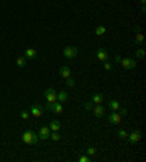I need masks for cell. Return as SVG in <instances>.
<instances>
[{"mask_svg":"<svg viewBox=\"0 0 146 162\" xmlns=\"http://www.w3.org/2000/svg\"><path fill=\"white\" fill-rule=\"evenodd\" d=\"M86 153H88V156H94V155H96V149L95 147H88Z\"/></svg>","mask_w":146,"mask_h":162,"instance_id":"cell-25","label":"cell"},{"mask_svg":"<svg viewBox=\"0 0 146 162\" xmlns=\"http://www.w3.org/2000/svg\"><path fill=\"white\" fill-rule=\"evenodd\" d=\"M31 114H32V117H41V115H43V108H41V105L32 104V105H31Z\"/></svg>","mask_w":146,"mask_h":162,"instance_id":"cell-11","label":"cell"},{"mask_svg":"<svg viewBox=\"0 0 146 162\" xmlns=\"http://www.w3.org/2000/svg\"><path fill=\"white\" fill-rule=\"evenodd\" d=\"M59 73H60V76H61V78H64V79L70 78V69H69L67 66H63V67H60Z\"/></svg>","mask_w":146,"mask_h":162,"instance_id":"cell-12","label":"cell"},{"mask_svg":"<svg viewBox=\"0 0 146 162\" xmlns=\"http://www.w3.org/2000/svg\"><path fill=\"white\" fill-rule=\"evenodd\" d=\"M50 133H51L50 127L43 126V127L40 128V131H38V139H40V140H47V139L50 137Z\"/></svg>","mask_w":146,"mask_h":162,"instance_id":"cell-7","label":"cell"},{"mask_svg":"<svg viewBox=\"0 0 146 162\" xmlns=\"http://www.w3.org/2000/svg\"><path fill=\"white\" fill-rule=\"evenodd\" d=\"M21 117H22L24 120H28V118H29V112H28V111H21Z\"/></svg>","mask_w":146,"mask_h":162,"instance_id":"cell-27","label":"cell"},{"mask_svg":"<svg viewBox=\"0 0 146 162\" xmlns=\"http://www.w3.org/2000/svg\"><path fill=\"white\" fill-rule=\"evenodd\" d=\"M120 64H121L124 69H134V67H136V60H134V59L126 57V59H121Z\"/></svg>","mask_w":146,"mask_h":162,"instance_id":"cell-6","label":"cell"},{"mask_svg":"<svg viewBox=\"0 0 146 162\" xmlns=\"http://www.w3.org/2000/svg\"><path fill=\"white\" fill-rule=\"evenodd\" d=\"M66 80H67V82H66V83H67V86H70V88H73V86H75V80H73L72 78H67Z\"/></svg>","mask_w":146,"mask_h":162,"instance_id":"cell-26","label":"cell"},{"mask_svg":"<svg viewBox=\"0 0 146 162\" xmlns=\"http://www.w3.org/2000/svg\"><path fill=\"white\" fill-rule=\"evenodd\" d=\"M67 99H69V95H67L66 91H60V92L57 94V101H59V102L63 104V102H66Z\"/></svg>","mask_w":146,"mask_h":162,"instance_id":"cell-13","label":"cell"},{"mask_svg":"<svg viewBox=\"0 0 146 162\" xmlns=\"http://www.w3.org/2000/svg\"><path fill=\"white\" fill-rule=\"evenodd\" d=\"M25 64H27V57H18L16 59V66L18 67H25Z\"/></svg>","mask_w":146,"mask_h":162,"instance_id":"cell-21","label":"cell"},{"mask_svg":"<svg viewBox=\"0 0 146 162\" xmlns=\"http://www.w3.org/2000/svg\"><path fill=\"white\" fill-rule=\"evenodd\" d=\"M48 139H51V140L57 142V140H60V134H59L57 131H53V133H50V137H48Z\"/></svg>","mask_w":146,"mask_h":162,"instance_id":"cell-22","label":"cell"},{"mask_svg":"<svg viewBox=\"0 0 146 162\" xmlns=\"http://www.w3.org/2000/svg\"><path fill=\"white\" fill-rule=\"evenodd\" d=\"M121 59H123L121 56H115V59H114V60H115V63H120V61H121Z\"/></svg>","mask_w":146,"mask_h":162,"instance_id":"cell-31","label":"cell"},{"mask_svg":"<svg viewBox=\"0 0 146 162\" xmlns=\"http://www.w3.org/2000/svg\"><path fill=\"white\" fill-rule=\"evenodd\" d=\"M118 112H120V115L123 117V115L127 114V108H121V107H120V108H118Z\"/></svg>","mask_w":146,"mask_h":162,"instance_id":"cell-30","label":"cell"},{"mask_svg":"<svg viewBox=\"0 0 146 162\" xmlns=\"http://www.w3.org/2000/svg\"><path fill=\"white\" fill-rule=\"evenodd\" d=\"M44 96H45V99H47V102H48V104H51V102H56V101H57V94H56V91H54V89H51V88L45 89Z\"/></svg>","mask_w":146,"mask_h":162,"instance_id":"cell-4","label":"cell"},{"mask_svg":"<svg viewBox=\"0 0 146 162\" xmlns=\"http://www.w3.org/2000/svg\"><path fill=\"white\" fill-rule=\"evenodd\" d=\"M143 34L142 32H136V37H134V44L136 45H142L143 44Z\"/></svg>","mask_w":146,"mask_h":162,"instance_id":"cell-17","label":"cell"},{"mask_svg":"<svg viewBox=\"0 0 146 162\" xmlns=\"http://www.w3.org/2000/svg\"><path fill=\"white\" fill-rule=\"evenodd\" d=\"M139 2H140L142 5H145V2H146V0H139Z\"/></svg>","mask_w":146,"mask_h":162,"instance_id":"cell-34","label":"cell"},{"mask_svg":"<svg viewBox=\"0 0 146 162\" xmlns=\"http://www.w3.org/2000/svg\"><path fill=\"white\" fill-rule=\"evenodd\" d=\"M102 99H104V96H102V94H99V92H95V94L92 95V102H94V104H102Z\"/></svg>","mask_w":146,"mask_h":162,"instance_id":"cell-15","label":"cell"},{"mask_svg":"<svg viewBox=\"0 0 146 162\" xmlns=\"http://www.w3.org/2000/svg\"><path fill=\"white\" fill-rule=\"evenodd\" d=\"M127 136H129V133H127L124 128H120V130L117 131V137H118V139H121V140H126V139H127Z\"/></svg>","mask_w":146,"mask_h":162,"instance_id":"cell-20","label":"cell"},{"mask_svg":"<svg viewBox=\"0 0 146 162\" xmlns=\"http://www.w3.org/2000/svg\"><path fill=\"white\" fill-rule=\"evenodd\" d=\"M108 107H110L112 111H118V108H120V102H118L117 99H112V101H110Z\"/></svg>","mask_w":146,"mask_h":162,"instance_id":"cell-18","label":"cell"},{"mask_svg":"<svg viewBox=\"0 0 146 162\" xmlns=\"http://www.w3.org/2000/svg\"><path fill=\"white\" fill-rule=\"evenodd\" d=\"M140 10H142V13H145V12H146V8H145V5L142 6V9H140Z\"/></svg>","mask_w":146,"mask_h":162,"instance_id":"cell-33","label":"cell"},{"mask_svg":"<svg viewBox=\"0 0 146 162\" xmlns=\"http://www.w3.org/2000/svg\"><path fill=\"white\" fill-rule=\"evenodd\" d=\"M38 134L32 130H25L24 134H22V142L27 143V145H37L38 143Z\"/></svg>","mask_w":146,"mask_h":162,"instance_id":"cell-1","label":"cell"},{"mask_svg":"<svg viewBox=\"0 0 146 162\" xmlns=\"http://www.w3.org/2000/svg\"><path fill=\"white\" fill-rule=\"evenodd\" d=\"M96 59H98L99 61H107V60H108V53H107L102 47H99V48L96 50Z\"/></svg>","mask_w":146,"mask_h":162,"instance_id":"cell-10","label":"cell"},{"mask_svg":"<svg viewBox=\"0 0 146 162\" xmlns=\"http://www.w3.org/2000/svg\"><path fill=\"white\" fill-rule=\"evenodd\" d=\"M92 111H94V115L98 117V118L105 117V108H104L101 104H95V107L92 108Z\"/></svg>","mask_w":146,"mask_h":162,"instance_id":"cell-9","label":"cell"},{"mask_svg":"<svg viewBox=\"0 0 146 162\" xmlns=\"http://www.w3.org/2000/svg\"><path fill=\"white\" fill-rule=\"evenodd\" d=\"M136 57H137V59H143V57H145V50H143V48H139V50L136 51Z\"/></svg>","mask_w":146,"mask_h":162,"instance_id":"cell-24","label":"cell"},{"mask_svg":"<svg viewBox=\"0 0 146 162\" xmlns=\"http://www.w3.org/2000/svg\"><path fill=\"white\" fill-rule=\"evenodd\" d=\"M105 32H107V28H105L104 25H99V27L95 28V35H99V37H101V35H104Z\"/></svg>","mask_w":146,"mask_h":162,"instance_id":"cell-19","label":"cell"},{"mask_svg":"<svg viewBox=\"0 0 146 162\" xmlns=\"http://www.w3.org/2000/svg\"><path fill=\"white\" fill-rule=\"evenodd\" d=\"M45 110L53 111V112H56V114H61V112H63V110H64V107H63V104H61V102L56 101V102L47 104V105H45Z\"/></svg>","mask_w":146,"mask_h":162,"instance_id":"cell-2","label":"cell"},{"mask_svg":"<svg viewBox=\"0 0 146 162\" xmlns=\"http://www.w3.org/2000/svg\"><path fill=\"white\" fill-rule=\"evenodd\" d=\"M140 137H142V133H140V130H137V128H134V130L127 136V139H129L130 143H137V142L140 140Z\"/></svg>","mask_w":146,"mask_h":162,"instance_id":"cell-8","label":"cell"},{"mask_svg":"<svg viewBox=\"0 0 146 162\" xmlns=\"http://www.w3.org/2000/svg\"><path fill=\"white\" fill-rule=\"evenodd\" d=\"M78 54H79V50L76 48V47H66L64 50H63V56L66 57V59H76L78 57Z\"/></svg>","mask_w":146,"mask_h":162,"instance_id":"cell-3","label":"cell"},{"mask_svg":"<svg viewBox=\"0 0 146 162\" xmlns=\"http://www.w3.org/2000/svg\"><path fill=\"white\" fill-rule=\"evenodd\" d=\"M83 108H85L86 111H91V110L94 108V102H92V101H91V102H89V101L85 102V104H83Z\"/></svg>","mask_w":146,"mask_h":162,"instance_id":"cell-23","label":"cell"},{"mask_svg":"<svg viewBox=\"0 0 146 162\" xmlns=\"http://www.w3.org/2000/svg\"><path fill=\"white\" fill-rule=\"evenodd\" d=\"M107 118H108V121H110L111 124H114V126H118V124L121 123V115H120V112H117V111H112Z\"/></svg>","mask_w":146,"mask_h":162,"instance_id":"cell-5","label":"cell"},{"mask_svg":"<svg viewBox=\"0 0 146 162\" xmlns=\"http://www.w3.org/2000/svg\"><path fill=\"white\" fill-rule=\"evenodd\" d=\"M25 57L27 59H35L37 57V51L34 48H27L25 50Z\"/></svg>","mask_w":146,"mask_h":162,"instance_id":"cell-16","label":"cell"},{"mask_svg":"<svg viewBox=\"0 0 146 162\" xmlns=\"http://www.w3.org/2000/svg\"><path fill=\"white\" fill-rule=\"evenodd\" d=\"M48 127H50L51 131H59V130H60V121H59V120H51Z\"/></svg>","mask_w":146,"mask_h":162,"instance_id":"cell-14","label":"cell"},{"mask_svg":"<svg viewBox=\"0 0 146 162\" xmlns=\"http://www.w3.org/2000/svg\"><path fill=\"white\" fill-rule=\"evenodd\" d=\"M134 31H136V32H140V27L136 25V27H134Z\"/></svg>","mask_w":146,"mask_h":162,"instance_id":"cell-32","label":"cell"},{"mask_svg":"<svg viewBox=\"0 0 146 162\" xmlns=\"http://www.w3.org/2000/svg\"><path fill=\"white\" fill-rule=\"evenodd\" d=\"M104 69H105V70H111V69H112V64L108 63V61H104Z\"/></svg>","mask_w":146,"mask_h":162,"instance_id":"cell-29","label":"cell"},{"mask_svg":"<svg viewBox=\"0 0 146 162\" xmlns=\"http://www.w3.org/2000/svg\"><path fill=\"white\" fill-rule=\"evenodd\" d=\"M91 156H79V162H89Z\"/></svg>","mask_w":146,"mask_h":162,"instance_id":"cell-28","label":"cell"}]
</instances>
